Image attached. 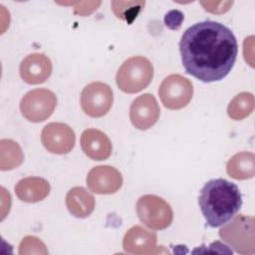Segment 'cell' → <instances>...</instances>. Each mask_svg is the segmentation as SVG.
<instances>
[{
	"mask_svg": "<svg viewBox=\"0 0 255 255\" xmlns=\"http://www.w3.org/2000/svg\"><path fill=\"white\" fill-rule=\"evenodd\" d=\"M198 202L206 223L210 227H219L240 210L242 197L236 184L224 178H216L204 184Z\"/></svg>",
	"mask_w": 255,
	"mask_h": 255,
	"instance_id": "2",
	"label": "cell"
},
{
	"mask_svg": "<svg viewBox=\"0 0 255 255\" xmlns=\"http://www.w3.org/2000/svg\"><path fill=\"white\" fill-rule=\"evenodd\" d=\"M114 102L111 87L102 82L87 85L81 93V107L86 115L101 118L108 114Z\"/></svg>",
	"mask_w": 255,
	"mask_h": 255,
	"instance_id": "8",
	"label": "cell"
},
{
	"mask_svg": "<svg viewBox=\"0 0 255 255\" xmlns=\"http://www.w3.org/2000/svg\"><path fill=\"white\" fill-rule=\"evenodd\" d=\"M159 114V106L151 94L137 97L129 108V119L132 126L141 130L153 127L158 121Z\"/></svg>",
	"mask_w": 255,
	"mask_h": 255,
	"instance_id": "10",
	"label": "cell"
},
{
	"mask_svg": "<svg viewBox=\"0 0 255 255\" xmlns=\"http://www.w3.org/2000/svg\"><path fill=\"white\" fill-rule=\"evenodd\" d=\"M179 51L185 72L201 82L211 83L229 74L236 61L238 45L229 28L208 20L185 30Z\"/></svg>",
	"mask_w": 255,
	"mask_h": 255,
	"instance_id": "1",
	"label": "cell"
},
{
	"mask_svg": "<svg viewBox=\"0 0 255 255\" xmlns=\"http://www.w3.org/2000/svg\"><path fill=\"white\" fill-rule=\"evenodd\" d=\"M24 160L21 147L12 139L0 140V168L10 170L18 167Z\"/></svg>",
	"mask_w": 255,
	"mask_h": 255,
	"instance_id": "18",
	"label": "cell"
},
{
	"mask_svg": "<svg viewBox=\"0 0 255 255\" xmlns=\"http://www.w3.org/2000/svg\"><path fill=\"white\" fill-rule=\"evenodd\" d=\"M219 236L237 253L243 255L254 254V217L243 214L236 216L219 230Z\"/></svg>",
	"mask_w": 255,
	"mask_h": 255,
	"instance_id": "4",
	"label": "cell"
},
{
	"mask_svg": "<svg viewBox=\"0 0 255 255\" xmlns=\"http://www.w3.org/2000/svg\"><path fill=\"white\" fill-rule=\"evenodd\" d=\"M53 65L51 60L42 53L28 55L20 64V76L30 85H38L46 82L52 74Z\"/></svg>",
	"mask_w": 255,
	"mask_h": 255,
	"instance_id": "12",
	"label": "cell"
},
{
	"mask_svg": "<svg viewBox=\"0 0 255 255\" xmlns=\"http://www.w3.org/2000/svg\"><path fill=\"white\" fill-rule=\"evenodd\" d=\"M35 247L41 248L46 250L44 243L35 236H26L23 238V240L20 243L19 246V254H33L36 253V250H34Z\"/></svg>",
	"mask_w": 255,
	"mask_h": 255,
	"instance_id": "21",
	"label": "cell"
},
{
	"mask_svg": "<svg viewBox=\"0 0 255 255\" xmlns=\"http://www.w3.org/2000/svg\"><path fill=\"white\" fill-rule=\"evenodd\" d=\"M66 205L75 217L86 218L95 209V198L86 188L75 186L66 195Z\"/></svg>",
	"mask_w": 255,
	"mask_h": 255,
	"instance_id": "16",
	"label": "cell"
},
{
	"mask_svg": "<svg viewBox=\"0 0 255 255\" xmlns=\"http://www.w3.org/2000/svg\"><path fill=\"white\" fill-rule=\"evenodd\" d=\"M81 146L85 154L94 160H105L112 153V142L102 130L88 128L81 135Z\"/></svg>",
	"mask_w": 255,
	"mask_h": 255,
	"instance_id": "14",
	"label": "cell"
},
{
	"mask_svg": "<svg viewBox=\"0 0 255 255\" xmlns=\"http://www.w3.org/2000/svg\"><path fill=\"white\" fill-rule=\"evenodd\" d=\"M87 185L94 193L112 194L122 187L123 176L114 166L98 165L89 171Z\"/></svg>",
	"mask_w": 255,
	"mask_h": 255,
	"instance_id": "11",
	"label": "cell"
},
{
	"mask_svg": "<svg viewBox=\"0 0 255 255\" xmlns=\"http://www.w3.org/2000/svg\"><path fill=\"white\" fill-rule=\"evenodd\" d=\"M144 6V1H113L112 9L115 15L128 24L137 17Z\"/></svg>",
	"mask_w": 255,
	"mask_h": 255,
	"instance_id": "20",
	"label": "cell"
},
{
	"mask_svg": "<svg viewBox=\"0 0 255 255\" xmlns=\"http://www.w3.org/2000/svg\"><path fill=\"white\" fill-rule=\"evenodd\" d=\"M254 96L248 92H242L235 96L228 105V116L235 121L248 117L254 110Z\"/></svg>",
	"mask_w": 255,
	"mask_h": 255,
	"instance_id": "19",
	"label": "cell"
},
{
	"mask_svg": "<svg viewBox=\"0 0 255 255\" xmlns=\"http://www.w3.org/2000/svg\"><path fill=\"white\" fill-rule=\"evenodd\" d=\"M230 177L238 180L249 179L255 173V155L253 152L241 151L234 154L226 164Z\"/></svg>",
	"mask_w": 255,
	"mask_h": 255,
	"instance_id": "17",
	"label": "cell"
},
{
	"mask_svg": "<svg viewBox=\"0 0 255 255\" xmlns=\"http://www.w3.org/2000/svg\"><path fill=\"white\" fill-rule=\"evenodd\" d=\"M153 78V67L148 59L134 56L126 60L117 73V85L125 93L134 94L145 89Z\"/></svg>",
	"mask_w": 255,
	"mask_h": 255,
	"instance_id": "3",
	"label": "cell"
},
{
	"mask_svg": "<svg viewBox=\"0 0 255 255\" xmlns=\"http://www.w3.org/2000/svg\"><path fill=\"white\" fill-rule=\"evenodd\" d=\"M136 213L139 220L153 230L167 228L173 219L170 205L161 197L153 194H145L138 198Z\"/></svg>",
	"mask_w": 255,
	"mask_h": 255,
	"instance_id": "5",
	"label": "cell"
},
{
	"mask_svg": "<svg viewBox=\"0 0 255 255\" xmlns=\"http://www.w3.org/2000/svg\"><path fill=\"white\" fill-rule=\"evenodd\" d=\"M157 236L140 225L130 227L125 234L123 247L126 252L135 255L155 253Z\"/></svg>",
	"mask_w": 255,
	"mask_h": 255,
	"instance_id": "13",
	"label": "cell"
},
{
	"mask_svg": "<svg viewBox=\"0 0 255 255\" xmlns=\"http://www.w3.org/2000/svg\"><path fill=\"white\" fill-rule=\"evenodd\" d=\"M57 106L56 95L48 89L29 91L20 102V111L23 117L32 123H41L47 120Z\"/></svg>",
	"mask_w": 255,
	"mask_h": 255,
	"instance_id": "6",
	"label": "cell"
},
{
	"mask_svg": "<svg viewBox=\"0 0 255 255\" xmlns=\"http://www.w3.org/2000/svg\"><path fill=\"white\" fill-rule=\"evenodd\" d=\"M158 95L163 106L169 110H180L188 105L193 95L192 83L185 77L172 74L159 86Z\"/></svg>",
	"mask_w": 255,
	"mask_h": 255,
	"instance_id": "7",
	"label": "cell"
},
{
	"mask_svg": "<svg viewBox=\"0 0 255 255\" xmlns=\"http://www.w3.org/2000/svg\"><path fill=\"white\" fill-rule=\"evenodd\" d=\"M15 192L19 199L33 203L46 198L50 192L49 182L39 176H28L22 178L15 185Z\"/></svg>",
	"mask_w": 255,
	"mask_h": 255,
	"instance_id": "15",
	"label": "cell"
},
{
	"mask_svg": "<svg viewBox=\"0 0 255 255\" xmlns=\"http://www.w3.org/2000/svg\"><path fill=\"white\" fill-rule=\"evenodd\" d=\"M44 147L56 154L69 153L76 142V135L72 128L63 123H50L41 132Z\"/></svg>",
	"mask_w": 255,
	"mask_h": 255,
	"instance_id": "9",
	"label": "cell"
}]
</instances>
